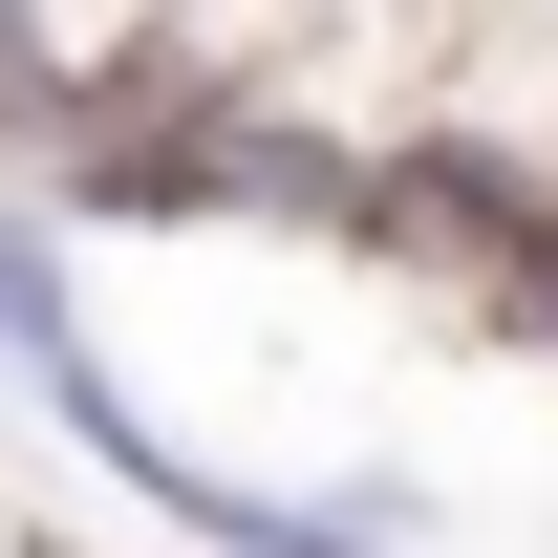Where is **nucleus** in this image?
<instances>
[{
	"label": "nucleus",
	"mask_w": 558,
	"mask_h": 558,
	"mask_svg": "<svg viewBox=\"0 0 558 558\" xmlns=\"http://www.w3.org/2000/svg\"><path fill=\"white\" fill-rule=\"evenodd\" d=\"M409 130H451V150H494V172H537L558 194V0H451L429 22V108Z\"/></svg>",
	"instance_id": "obj_1"
},
{
	"label": "nucleus",
	"mask_w": 558,
	"mask_h": 558,
	"mask_svg": "<svg viewBox=\"0 0 558 558\" xmlns=\"http://www.w3.org/2000/svg\"><path fill=\"white\" fill-rule=\"evenodd\" d=\"M473 323H494V344H537V365H558V194L515 215V258H494V301H473Z\"/></svg>",
	"instance_id": "obj_2"
}]
</instances>
